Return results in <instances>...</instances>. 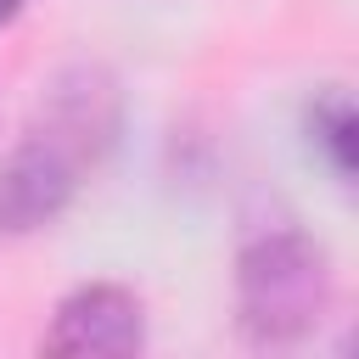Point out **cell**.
I'll return each instance as SVG.
<instances>
[{"instance_id": "obj_3", "label": "cell", "mask_w": 359, "mask_h": 359, "mask_svg": "<svg viewBox=\"0 0 359 359\" xmlns=\"http://www.w3.org/2000/svg\"><path fill=\"white\" fill-rule=\"evenodd\" d=\"M84 163L45 140L39 129H22V140L0 157V236H34L67 213V202L84 185Z\"/></svg>"}, {"instance_id": "obj_2", "label": "cell", "mask_w": 359, "mask_h": 359, "mask_svg": "<svg viewBox=\"0 0 359 359\" xmlns=\"http://www.w3.org/2000/svg\"><path fill=\"white\" fill-rule=\"evenodd\" d=\"M28 129H39L62 151H73L84 168H101L123 129V90L101 62H73L45 84Z\"/></svg>"}, {"instance_id": "obj_4", "label": "cell", "mask_w": 359, "mask_h": 359, "mask_svg": "<svg viewBox=\"0 0 359 359\" xmlns=\"http://www.w3.org/2000/svg\"><path fill=\"white\" fill-rule=\"evenodd\" d=\"M146 342V309L129 286L118 280H90L79 292H67L50 314L45 331V353H101V359H123Z\"/></svg>"}, {"instance_id": "obj_5", "label": "cell", "mask_w": 359, "mask_h": 359, "mask_svg": "<svg viewBox=\"0 0 359 359\" xmlns=\"http://www.w3.org/2000/svg\"><path fill=\"white\" fill-rule=\"evenodd\" d=\"M309 140L314 151L325 157V168L348 185L353 180V101L342 90H325L314 107H309Z\"/></svg>"}, {"instance_id": "obj_6", "label": "cell", "mask_w": 359, "mask_h": 359, "mask_svg": "<svg viewBox=\"0 0 359 359\" xmlns=\"http://www.w3.org/2000/svg\"><path fill=\"white\" fill-rule=\"evenodd\" d=\"M17 11H22V0H0V28H6V22L17 17Z\"/></svg>"}, {"instance_id": "obj_1", "label": "cell", "mask_w": 359, "mask_h": 359, "mask_svg": "<svg viewBox=\"0 0 359 359\" xmlns=\"http://www.w3.org/2000/svg\"><path fill=\"white\" fill-rule=\"evenodd\" d=\"M331 314V258L314 236L275 224L236 252V325L258 348H292Z\"/></svg>"}]
</instances>
